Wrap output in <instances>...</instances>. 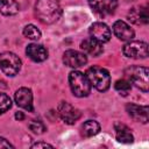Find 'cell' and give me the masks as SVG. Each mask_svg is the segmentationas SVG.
Wrapping results in <instances>:
<instances>
[{
	"mask_svg": "<svg viewBox=\"0 0 149 149\" xmlns=\"http://www.w3.org/2000/svg\"><path fill=\"white\" fill-rule=\"evenodd\" d=\"M114 87L116 90V92L123 97L128 95V93L130 92V88H132V84L127 80V79H119L115 81L114 84Z\"/></svg>",
	"mask_w": 149,
	"mask_h": 149,
	"instance_id": "ffe728a7",
	"label": "cell"
},
{
	"mask_svg": "<svg viewBox=\"0 0 149 149\" xmlns=\"http://www.w3.org/2000/svg\"><path fill=\"white\" fill-rule=\"evenodd\" d=\"M80 48L81 50L84 51V54H87V55H91L93 57H98L102 54L104 51V48H102V43L98 42L97 40L90 37V38H86L81 43H80Z\"/></svg>",
	"mask_w": 149,
	"mask_h": 149,
	"instance_id": "5bb4252c",
	"label": "cell"
},
{
	"mask_svg": "<svg viewBox=\"0 0 149 149\" xmlns=\"http://www.w3.org/2000/svg\"><path fill=\"white\" fill-rule=\"evenodd\" d=\"M113 33H114V35L119 40L127 41V42L133 40L134 35H135V33L130 28V26L128 23H126L125 21H121V20L114 22V24H113Z\"/></svg>",
	"mask_w": 149,
	"mask_h": 149,
	"instance_id": "4fadbf2b",
	"label": "cell"
},
{
	"mask_svg": "<svg viewBox=\"0 0 149 149\" xmlns=\"http://www.w3.org/2000/svg\"><path fill=\"white\" fill-rule=\"evenodd\" d=\"M26 54L34 62H43L48 58V50L42 44H29L26 49Z\"/></svg>",
	"mask_w": 149,
	"mask_h": 149,
	"instance_id": "9a60e30c",
	"label": "cell"
},
{
	"mask_svg": "<svg viewBox=\"0 0 149 149\" xmlns=\"http://www.w3.org/2000/svg\"><path fill=\"white\" fill-rule=\"evenodd\" d=\"M69 84H70V88L72 91V93L76 97L83 98V97H87L91 92V83L88 80V78L86 77V74H84L80 71H72L69 74Z\"/></svg>",
	"mask_w": 149,
	"mask_h": 149,
	"instance_id": "3957f363",
	"label": "cell"
},
{
	"mask_svg": "<svg viewBox=\"0 0 149 149\" xmlns=\"http://www.w3.org/2000/svg\"><path fill=\"white\" fill-rule=\"evenodd\" d=\"M19 12V3L16 0H0V13L7 16L15 15Z\"/></svg>",
	"mask_w": 149,
	"mask_h": 149,
	"instance_id": "d6986e66",
	"label": "cell"
},
{
	"mask_svg": "<svg viewBox=\"0 0 149 149\" xmlns=\"http://www.w3.org/2000/svg\"><path fill=\"white\" fill-rule=\"evenodd\" d=\"M122 52L128 58H147L148 57V44L143 41H128L122 49Z\"/></svg>",
	"mask_w": 149,
	"mask_h": 149,
	"instance_id": "8992f818",
	"label": "cell"
},
{
	"mask_svg": "<svg viewBox=\"0 0 149 149\" xmlns=\"http://www.w3.org/2000/svg\"><path fill=\"white\" fill-rule=\"evenodd\" d=\"M57 109L62 120L69 125H73L80 118V111L68 101H61Z\"/></svg>",
	"mask_w": 149,
	"mask_h": 149,
	"instance_id": "52a82bcc",
	"label": "cell"
},
{
	"mask_svg": "<svg viewBox=\"0 0 149 149\" xmlns=\"http://www.w3.org/2000/svg\"><path fill=\"white\" fill-rule=\"evenodd\" d=\"M92 10L99 15L113 14L118 7V0H87Z\"/></svg>",
	"mask_w": 149,
	"mask_h": 149,
	"instance_id": "ba28073f",
	"label": "cell"
},
{
	"mask_svg": "<svg viewBox=\"0 0 149 149\" xmlns=\"http://www.w3.org/2000/svg\"><path fill=\"white\" fill-rule=\"evenodd\" d=\"M10 107H12L10 98L5 93H0V114H3L5 112H7Z\"/></svg>",
	"mask_w": 149,
	"mask_h": 149,
	"instance_id": "7402d4cb",
	"label": "cell"
},
{
	"mask_svg": "<svg viewBox=\"0 0 149 149\" xmlns=\"http://www.w3.org/2000/svg\"><path fill=\"white\" fill-rule=\"evenodd\" d=\"M0 148H13V146L3 137L0 136Z\"/></svg>",
	"mask_w": 149,
	"mask_h": 149,
	"instance_id": "d4e9b609",
	"label": "cell"
},
{
	"mask_svg": "<svg viewBox=\"0 0 149 149\" xmlns=\"http://www.w3.org/2000/svg\"><path fill=\"white\" fill-rule=\"evenodd\" d=\"M14 99L15 102L19 107L28 111V112H33L34 111V106H33V92L30 88L28 87H20L19 90H16L15 94H14Z\"/></svg>",
	"mask_w": 149,
	"mask_h": 149,
	"instance_id": "9c48e42d",
	"label": "cell"
},
{
	"mask_svg": "<svg viewBox=\"0 0 149 149\" xmlns=\"http://www.w3.org/2000/svg\"><path fill=\"white\" fill-rule=\"evenodd\" d=\"M0 69L6 76L14 77L21 69V59L14 52L5 51L0 54Z\"/></svg>",
	"mask_w": 149,
	"mask_h": 149,
	"instance_id": "5b68a950",
	"label": "cell"
},
{
	"mask_svg": "<svg viewBox=\"0 0 149 149\" xmlns=\"http://www.w3.org/2000/svg\"><path fill=\"white\" fill-rule=\"evenodd\" d=\"M114 130H115V137L119 142L121 143H132L134 141V136L130 132V129L120 122H116L114 125Z\"/></svg>",
	"mask_w": 149,
	"mask_h": 149,
	"instance_id": "e0dca14e",
	"label": "cell"
},
{
	"mask_svg": "<svg viewBox=\"0 0 149 149\" xmlns=\"http://www.w3.org/2000/svg\"><path fill=\"white\" fill-rule=\"evenodd\" d=\"M128 115L136 122L147 123L148 122V106H141L136 104H128L126 106Z\"/></svg>",
	"mask_w": 149,
	"mask_h": 149,
	"instance_id": "7c38bea8",
	"label": "cell"
},
{
	"mask_svg": "<svg viewBox=\"0 0 149 149\" xmlns=\"http://www.w3.org/2000/svg\"><path fill=\"white\" fill-rule=\"evenodd\" d=\"M125 76L126 79L137 88H140L143 92L148 91V76H149V70L148 68L144 66H139V65H132L125 70Z\"/></svg>",
	"mask_w": 149,
	"mask_h": 149,
	"instance_id": "7a4b0ae2",
	"label": "cell"
},
{
	"mask_svg": "<svg viewBox=\"0 0 149 149\" xmlns=\"http://www.w3.org/2000/svg\"><path fill=\"white\" fill-rule=\"evenodd\" d=\"M88 31H90L91 37L97 40L100 43L108 42L111 40V36H112L111 29L104 22H94V23H92L90 26Z\"/></svg>",
	"mask_w": 149,
	"mask_h": 149,
	"instance_id": "30bf717a",
	"label": "cell"
},
{
	"mask_svg": "<svg viewBox=\"0 0 149 149\" xmlns=\"http://www.w3.org/2000/svg\"><path fill=\"white\" fill-rule=\"evenodd\" d=\"M23 35L29 40H38L41 37V31L36 26L27 24L23 28Z\"/></svg>",
	"mask_w": 149,
	"mask_h": 149,
	"instance_id": "44dd1931",
	"label": "cell"
},
{
	"mask_svg": "<svg viewBox=\"0 0 149 149\" xmlns=\"http://www.w3.org/2000/svg\"><path fill=\"white\" fill-rule=\"evenodd\" d=\"M86 77L88 78L91 86L97 88L100 92H105L108 90L111 85V76L109 72L100 66H92L86 71Z\"/></svg>",
	"mask_w": 149,
	"mask_h": 149,
	"instance_id": "277c9868",
	"label": "cell"
},
{
	"mask_svg": "<svg viewBox=\"0 0 149 149\" xmlns=\"http://www.w3.org/2000/svg\"><path fill=\"white\" fill-rule=\"evenodd\" d=\"M31 148H54V146L45 143V142H36L31 146Z\"/></svg>",
	"mask_w": 149,
	"mask_h": 149,
	"instance_id": "cb8c5ba5",
	"label": "cell"
},
{
	"mask_svg": "<svg viewBox=\"0 0 149 149\" xmlns=\"http://www.w3.org/2000/svg\"><path fill=\"white\" fill-rule=\"evenodd\" d=\"M63 63L70 68L77 69L87 63V57L84 52L77 50H66L63 54Z\"/></svg>",
	"mask_w": 149,
	"mask_h": 149,
	"instance_id": "8fae6325",
	"label": "cell"
},
{
	"mask_svg": "<svg viewBox=\"0 0 149 149\" xmlns=\"http://www.w3.org/2000/svg\"><path fill=\"white\" fill-rule=\"evenodd\" d=\"M29 129L34 133V134H42L45 130V126L43 125V122L41 120H31L29 123Z\"/></svg>",
	"mask_w": 149,
	"mask_h": 149,
	"instance_id": "603a6c76",
	"label": "cell"
},
{
	"mask_svg": "<svg viewBox=\"0 0 149 149\" xmlns=\"http://www.w3.org/2000/svg\"><path fill=\"white\" fill-rule=\"evenodd\" d=\"M128 19L135 24H146L149 21L148 9L146 6L134 7L128 13Z\"/></svg>",
	"mask_w": 149,
	"mask_h": 149,
	"instance_id": "2e32d148",
	"label": "cell"
},
{
	"mask_svg": "<svg viewBox=\"0 0 149 149\" xmlns=\"http://www.w3.org/2000/svg\"><path fill=\"white\" fill-rule=\"evenodd\" d=\"M15 118H16L17 120H23L24 115H23V113H22V112H17V113L15 114Z\"/></svg>",
	"mask_w": 149,
	"mask_h": 149,
	"instance_id": "484cf974",
	"label": "cell"
},
{
	"mask_svg": "<svg viewBox=\"0 0 149 149\" xmlns=\"http://www.w3.org/2000/svg\"><path fill=\"white\" fill-rule=\"evenodd\" d=\"M81 135L84 137H91L100 132V125L94 120H87L81 125Z\"/></svg>",
	"mask_w": 149,
	"mask_h": 149,
	"instance_id": "ac0fdd59",
	"label": "cell"
},
{
	"mask_svg": "<svg viewBox=\"0 0 149 149\" xmlns=\"http://www.w3.org/2000/svg\"><path fill=\"white\" fill-rule=\"evenodd\" d=\"M37 19L45 24H51L61 17L62 9L59 0H37L35 5Z\"/></svg>",
	"mask_w": 149,
	"mask_h": 149,
	"instance_id": "6da1fadb",
	"label": "cell"
}]
</instances>
